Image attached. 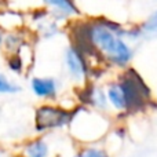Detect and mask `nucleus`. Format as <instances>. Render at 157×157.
I'll use <instances>...</instances> for the list:
<instances>
[{
	"label": "nucleus",
	"instance_id": "obj_6",
	"mask_svg": "<svg viewBox=\"0 0 157 157\" xmlns=\"http://www.w3.org/2000/svg\"><path fill=\"white\" fill-rule=\"evenodd\" d=\"M48 7L57 11L59 15H75L78 14V10L73 0H43Z\"/></svg>",
	"mask_w": 157,
	"mask_h": 157
},
{
	"label": "nucleus",
	"instance_id": "obj_13",
	"mask_svg": "<svg viewBox=\"0 0 157 157\" xmlns=\"http://www.w3.org/2000/svg\"><path fill=\"white\" fill-rule=\"evenodd\" d=\"M3 40H4V30L0 28V48L3 47Z\"/></svg>",
	"mask_w": 157,
	"mask_h": 157
},
{
	"label": "nucleus",
	"instance_id": "obj_10",
	"mask_svg": "<svg viewBox=\"0 0 157 157\" xmlns=\"http://www.w3.org/2000/svg\"><path fill=\"white\" fill-rule=\"evenodd\" d=\"M8 68L11 69L13 72H22V68H24V62H22V58L19 57L17 52H14L10 58H8Z\"/></svg>",
	"mask_w": 157,
	"mask_h": 157
},
{
	"label": "nucleus",
	"instance_id": "obj_12",
	"mask_svg": "<svg viewBox=\"0 0 157 157\" xmlns=\"http://www.w3.org/2000/svg\"><path fill=\"white\" fill-rule=\"evenodd\" d=\"M75 157H109L103 150L101 149H95V147H87V149L81 150L78 155Z\"/></svg>",
	"mask_w": 157,
	"mask_h": 157
},
{
	"label": "nucleus",
	"instance_id": "obj_5",
	"mask_svg": "<svg viewBox=\"0 0 157 157\" xmlns=\"http://www.w3.org/2000/svg\"><path fill=\"white\" fill-rule=\"evenodd\" d=\"M32 90L37 97H54L57 92V84L52 78L35 77L32 80Z\"/></svg>",
	"mask_w": 157,
	"mask_h": 157
},
{
	"label": "nucleus",
	"instance_id": "obj_14",
	"mask_svg": "<svg viewBox=\"0 0 157 157\" xmlns=\"http://www.w3.org/2000/svg\"><path fill=\"white\" fill-rule=\"evenodd\" d=\"M0 157H2V155H0Z\"/></svg>",
	"mask_w": 157,
	"mask_h": 157
},
{
	"label": "nucleus",
	"instance_id": "obj_4",
	"mask_svg": "<svg viewBox=\"0 0 157 157\" xmlns=\"http://www.w3.org/2000/svg\"><path fill=\"white\" fill-rule=\"evenodd\" d=\"M66 65L71 72V75L76 78L84 77L87 73V63H86V57L81 54L80 51L75 46L66 51Z\"/></svg>",
	"mask_w": 157,
	"mask_h": 157
},
{
	"label": "nucleus",
	"instance_id": "obj_1",
	"mask_svg": "<svg viewBox=\"0 0 157 157\" xmlns=\"http://www.w3.org/2000/svg\"><path fill=\"white\" fill-rule=\"evenodd\" d=\"M88 30L90 40L98 54L119 66L130 62L132 51L121 39V36H127L128 32L119 24L110 19L99 18L88 22Z\"/></svg>",
	"mask_w": 157,
	"mask_h": 157
},
{
	"label": "nucleus",
	"instance_id": "obj_2",
	"mask_svg": "<svg viewBox=\"0 0 157 157\" xmlns=\"http://www.w3.org/2000/svg\"><path fill=\"white\" fill-rule=\"evenodd\" d=\"M124 102L127 110H138L145 105V101L150 97V90L146 87L139 75L134 69H130L120 80Z\"/></svg>",
	"mask_w": 157,
	"mask_h": 157
},
{
	"label": "nucleus",
	"instance_id": "obj_3",
	"mask_svg": "<svg viewBox=\"0 0 157 157\" xmlns=\"http://www.w3.org/2000/svg\"><path fill=\"white\" fill-rule=\"evenodd\" d=\"M71 119L68 112L54 106H41L36 112V130L44 131L50 128L62 127Z\"/></svg>",
	"mask_w": 157,
	"mask_h": 157
},
{
	"label": "nucleus",
	"instance_id": "obj_8",
	"mask_svg": "<svg viewBox=\"0 0 157 157\" xmlns=\"http://www.w3.org/2000/svg\"><path fill=\"white\" fill-rule=\"evenodd\" d=\"M108 97L112 105L116 109H125V102H124V95H123L121 87L119 83L112 84L108 90Z\"/></svg>",
	"mask_w": 157,
	"mask_h": 157
},
{
	"label": "nucleus",
	"instance_id": "obj_9",
	"mask_svg": "<svg viewBox=\"0 0 157 157\" xmlns=\"http://www.w3.org/2000/svg\"><path fill=\"white\" fill-rule=\"evenodd\" d=\"M19 91V87L10 81L3 73H0V94H15Z\"/></svg>",
	"mask_w": 157,
	"mask_h": 157
},
{
	"label": "nucleus",
	"instance_id": "obj_7",
	"mask_svg": "<svg viewBox=\"0 0 157 157\" xmlns=\"http://www.w3.org/2000/svg\"><path fill=\"white\" fill-rule=\"evenodd\" d=\"M47 153H48V146L41 139L30 142L25 147V155H26V157H46Z\"/></svg>",
	"mask_w": 157,
	"mask_h": 157
},
{
	"label": "nucleus",
	"instance_id": "obj_11",
	"mask_svg": "<svg viewBox=\"0 0 157 157\" xmlns=\"http://www.w3.org/2000/svg\"><path fill=\"white\" fill-rule=\"evenodd\" d=\"M144 33H157V11L142 25Z\"/></svg>",
	"mask_w": 157,
	"mask_h": 157
}]
</instances>
